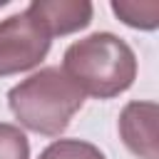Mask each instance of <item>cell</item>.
<instances>
[{
  "instance_id": "cell-1",
  "label": "cell",
  "mask_w": 159,
  "mask_h": 159,
  "mask_svg": "<svg viewBox=\"0 0 159 159\" xmlns=\"http://www.w3.org/2000/svg\"><path fill=\"white\" fill-rule=\"evenodd\" d=\"M62 72L84 97L112 99L132 87L137 77V55L122 37L94 32L65 50Z\"/></svg>"
},
{
  "instance_id": "cell-2",
  "label": "cell",
  "mask_w": 159,
  "mask_h": 159,
  "mask_svg": "<svg viewBox=\"0 0 159 159\" xmlns=\"http://www.w3.org/2000/svg\"><path fill=\"white\" fill-rule=\"evenodd\" d=\"M7 104L25 129L60 137L70 119L82 109L84 94L62 72V67H42L7 92Z\"/></svg>"
},
{
  "instance_id": "cell-3",
  "label": "cell",
  "mask_w": 159,
  "mask_h": 159,
  "mask_svg": "<svg viewBox=\"0 0 159 159\" xmlns=\"http://www.w3.org/2000/svg\"><path fill=\"white\" fill-rule=\"evenodd\" d=\"M52 37L27 10L0 20V77L37 67L47 57Z\"/></svg>"
},
{
  "instance_id": "cell-4",
  "label": "cell",
  "mask_w": 159,
  "mask_h": 159,
  "mask_svg": "<svg viewBox=\"0 0 159 159\" xmlns=\"http://www.w3.org/2000/svg\"><path fill=\"white\" fill-rule=\"evenodd\" d=\"M157 102H129L119 114V137L139 159H159L157 147Z\"/></svg>"
},
{
  "instance_id": "cell-5",
  "label": "cell",
  "mask_w": 159,
  "mask_h": 159,
  "mask_svg": "<svg viewBox=\"0 0 159 159\" xmlns=\"http://www.w3.org/2000/svg\"><path fill=\"white\" fill-rule=\"evenodd\" d=\"M27 12L45 27L50 37L84 30L92 22V2L87 0H35Z\"/></svg>"
},
{
  "instance_id": "cell-6",
  "label": "cell",
  "mask_w": 159,
  "mask_h": 159,
  "mask_svg": "<svg viewBox=\"0 0 159 159\" xmlns=\"http://www.w3.org/2000/svg\"><path fill=\"white\" fill-rule=\"evenodd\" d=\"M112 10L124 25L137 27V30H154L159 25V2L157 0H142V2L114 0Z\"/></svg>"
},
{
  "instance_id": "cell-7",
  "label": "cell",
  "mask_w": 159,
  "mask_h": 159,
  "mask_svg": "<svg viewBox=\"0 0 159 159\" xmlns=\"http://www.w3.org/2000/svg\"><path fill=\"white\" fill-rule=\"evenodd\" d=\"M40 159H104L99 147L82 139H57L42 149Z\"/></svg>"
},
{
  "instance_id": "cell-8",
  "label": "cell",
  "mask_w": 159,
  "mask_h": 159,
  "mask_svg": "<svg viewBox=\"0 0 159 159\" xmlns=\"http://www.w3.org/2000/svg\"><path fill=\"white\" fill-rule=\"evenodd\" d=\"M0 159H30V142L15 124L0 122Z\"/></svg>"
},
{
  "instance_id": "cell-9",
  "label": "cell",
  "mask_w": 159,
  "mask_h": 159,
  "mask_svg": "<svg viewBox=\"0 0 159 159\" xmlns=\"http://www.w3.org/2000/svg\"><path fill=\"white\" fill-rule=\"evenodd\" d=\"M2 5H5V2H0V7H2Z\"/></svg>"
}]
</instances>
